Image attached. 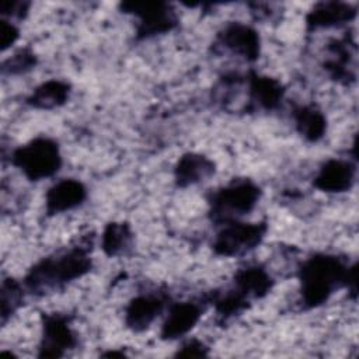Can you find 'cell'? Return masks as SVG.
Returning a JSON list of instances; mask_svg holds the SVG:
<instances>
[{
  "label": "cell",
  "mask_w": 359,
  "mask_h": 359,
  "mask_svg": "<svg viewBox=\"0 0 359 359\" xmlns=\"http://www.w3.org/2000/svg\"><path fill=\"white\" fill-rule=\"evenodd\" d=\"M299 280L303 306L316 309L341 287H348L356 293V266H348L337 255L320 252L302 264Z\"/></svg>",
  "instance_id": "1"
},
{
  "label": "cell",
  "mask_w": 359,
  "mask_h": 359,
  "mask_svg": "<svg viewBox=\"0 0 359 359\" xmlns=\"http://www.w3.org/2000/svg\"><path fill=\"white\" fill-rule=\"evenodd\" d=\"M88 248L73 247L38 261L25 275V287L38 294L55 290L73 282L91 271Z\"/></svg>",
  "instance_id": "2"
},
{
  "label": "cell",
  "mask_w": 359,
  "mask_h": 359,
  "mask_svg": "<svg viewBox=\"0 0 359 359\" xmlns=\"http://www.w3.org/2000/svg\"><path fill=\"white\" fill-rule=\"evenodd\" d=\"M261 198L259 187L251 180H234L216 189L209 198V216L226 224L248 215Z\"/></svg>",
  "instance_id": "3"
},
{
  "label": "cell",
  "mask_w": 359,
  "mask_h": 359,
  "mask_svg": "<svg viewBox=\"0 0 359 359\" xmlns=\"http://www.w3.org/2000/svg\"><path fill=\"white\" fill-rule=\"evenodd\" d=\"M11 163L29 181H41L59 171L62 154L56 140L35 137L13 151Z\"/></svg>",
  "instance_id": "4"
},
{
  "label": "cell",
  "mask_w": 359,
  "mask_h": 359,
  "mask_svg": "<svg viewBox=\"0 0 359 359\" xmlns=\"http://www.w3.org/2000/svg\"><path fill=\"white\" fill-rule=\"evenodd\" d=\"M266 230L268 226L265 222H230L223 224V229L216 234L212 248L222 257H240L258 247Z\"/></svg>",
  "instance_id": "5"
},
{
  "label": "cell",
  "mask_w": 359,
  "mask_h": 359,
  "mask_svg": "<svg viewBox=\"0 0 359 359\" xmlns=\"http://www.w3.org/2000/svg\"><path fill=\"white\" fill-rule=\"evenodd\" d=\"M77 345V335L66 314L52 313L42 317V334L39 342V358H62Z\"/></svg>",
  "instance_id": "6"
},
{
  "label": "cell",
  "mask_w": 359,
  "mask_h": 359,
  "mask_svg": "<svg viewBox=\"0 0 359 359\" xmlns=\"http://www.w3.org/2000/svg\"><path fill=\"white\" fill-rule=\"evenodd\" d=\"M126 13L139 20L137 36L150 38L171 31L177 24V17L165 3H126Z\"/></svg>",
  "instance_id": "7"
},
{
  "label": "cell",
  "mask_w": 359,
  "mask_h": 359,
  "mask_svg": "<svg viewBox=\"0 0 359 359\" xmlns=\"http://www.w3.org/2000/svg\"><path fill=\"white\" fill-rule=\"evenodd\" d=\"M216 45L247 62L257 60L261 50L258 32L250 25L241 22H231L226 25L217 34Z\"/></svg>",
  "instance_id": "8"
},
{
  "label": "cell",
  "mask_w": 359,
  "mask_h": 359,
  "mask_svg": "<svg viewBox=\"0 0 359 359\" xmlns=\"http://www.w3.org/2000/svg\"><path fill=\"white\" fill-rule=\"evenodd\" d=\"M202 313V304L192 300L171 304L168 307V314L161 325V339L172 341L185 337L198 324Z\"/></svg>",
  "instance_id": "9"
},
{
  "label": "cell",
  "mask_w": 359,
  "mask_h": 359,
  "mask_svg": "<svg viewBox=\"0 0 359 359\" xmlns=\"http://www.w3.org/2000/svg\"><path fill=\"white\" fill-rule=\"evenodd\" d=\"M356 177V167L349 160L331 158L327 160L314 177L313 185L330 194L345 192L352 188Z\"/></svg>",
  "instance_id": "10"
},
{
  "label": "cell",
  "mask_w": 359,
  "mask_h": 359,
  "mask_svg": "<svg viewBox=\"0 0 359 359\" xmlns=\"http://www.w3.org/2000/svg\"><path fill=\"white\" fill-rule=\"evenodd\" d=\"M165 297L160 293L135 296L126 306L125 324L135 332L147 330L165 309Z\"/></svg>",
  "instance_id": "11"
},
{
  "label": "cell",
  "mask_w": 359,
  "mask_h": 359,
  "mask_svg": "<svg viewBox=\"0 0 359 359\" xmlns=\"http://www.w3.org/2000/svg\"><path fill=\"white\" fill-rule=\"evenodd\" d=\"M87 198V188L76 178L55 182L45 195V209L49 216L79 208Z\"/></svg>",
  "instance_id": "12"
},
{
  "label": "cell",
  "mask_w": 359,
  "mask_h": 359,
  "mask_svg": "<svg viewBox=\"0 0 359 359\" xmlns=\"http://www.w3.org/2000/svg\"><path fill=\"white\" fill-rule=\"evenodd\" d=\"M248 97L254 108L273 111L280 105L285 97V88L276 79L251 73L248 76Z\"/></svg>",
  "instance_id": "13"
},
{
  "label": "cell",
  "mask_w": 359,
  "mask_h": 359,
  "mask_svg": "<svg viewBox=\"0 0 359 359\" xmlns=\"http://www.w3.org/2000/svg\"><path fill=\"white\" fill-rule=\"evenodd\" d=\"M215 163L199 153H185L174 168V178L178 187L185 188L199 184L215 174Z\"/></svg>",
  "instance_id": "14"
},
{
  "label": "cell",
  "mask_w": 359,
  "mask_h": 359,
  "mask_svg": "<svg viewBox=\"0 0 359 359\" xmlns=\"http://www.w3.org/2000/svg\"><path fill=\"white\" fill-rule=\"evenodd\" d=\"M356 15L355 8L351 4L339 1L318 3L307 14V27L310 29L331 28L349 22Z\"/></svg>",
  "instance_id": "15"
},
{
  "label": "cell",
  "mask_w": 359,
  "mask_h": 359,
  "mask_svg": "<svg viewBox=\"0 0 359 359\" xmlns=\"http://www.w3.org/2000/svg\"><path fill=\"white\" fill-rule=\"evenodd\" d=\"M273 279L261 265H247L240 268L234 275V287L247 299H259L269 293Z\"/></svg>",
  "instance_id": "16"
},
{
  "label": "cell",
  "mask_w": 359,
  "mask_h": 359,
  "mask_svg": "<svg viewBox=\"0 0 359 359\" xmlns=\"http://www.w3.org/2000/svg\"><path fill=\"white\" fill-rule=\"evenodd\" d=\"M296 130L307 142H318L327 132V118L314 105H299L293 109Z\"/></svg>",
  "instance_id": "17"
},
{
  "label": "cell",
  "mask_w": 359,
  "mask_h": 359,
  "mask_svg": "<svg viewBox=\"0 0 359 359\" xmlns=\"http://www.w3.org/2000/svg\"><path fill=\"white\" fill-rule=\"evenodd\" d=\"M70 95V84L63 80H48L39 84L27 98V104L36 109H53L63 105Z\"/></svg>",
  "instance_id": "18"
},
{
  "label": "cell",
  "mask_w": 359,
  "mask_h": 359,
  "mask_svg": "<svg viewBox=\"0 0 359 359\" xmlns=\"http://www.w3.org/2000/svg\"><path fill=\"white\" fill-rule=\"evenodd\" d=\"M132 241L133 233L128 223L111 222L102 231L101 248L108 257H118L129 251Z\"/></svg>",
  "instance_id": "19"
},
{
  "label": "cell",
  "mask_w": 359,
  "mask_h": 359,
  "mask_svg": "<svg viewBox=\"0 0 359 359\" xmlns=\"http://www.w3.org/2000/svg\"><path fill=\"white\" fill-rule=\"evenodd\" d=\"M330 59L325 62V69L331 74L332 79L338 81H345L348 83L349 80L355 79L353 70L351 67L352 63V56L351 50L346 42L344 41H335L330 46Z\"/></svg>",
  "instance_id": "20"
},
{
  "label": "cell",
  "mask_w": 359,
  "mask_h": 359,
  "mask_svg": "<svg viewBox=\"0 0 359 359\" xmlns=\"http://www.w3.org/2000/svg\"><path fill=\"white\" fill-rule=\"evenodd\" d=\"M212 304L215 306L216 314L220 318L229 320L241 314L248 307V299L236 287H233L224 293L215 294Z\"/></svg>",
  "instance_id": "21"
},
{
  "label": "cell",
  "mask_w": 359,
  "mask_h": 359,
  "mask_svg": "<svg viewBox=\"0 0 359 359\" xmlns=\"http://www.w3.org/2000/svg\"><path fill=\"white\" fill-rule=\"evenodd\" d=\"M22 286L13 278L4 279L1 283V321L6 320L20 307L22 302Z\"/></svg>",
  "instance_id": "22"
},
{
  "label": "cell",
  "mask_w": 359,
  "mask_h": 359,
  "mask_svg": "<svg viewBox=\"0 0 359 359\" xmlns=\"http://www.w3.org/2000/svg\"><path fill=\"white\" fill-rule=\"evenodd\" d=\"M36 65V56L29 49H21L11 57L4 60L3 73L20 74L31 70Z\"/></svg>",
  "instance_id": "23"
},
{
  "label": "cell",
  "mask_w": 359,
  "mask_h": 359,
  "mask_svg": "<svg viewBox=\"0 0 359 359\" xmlns=\"http://www.w3.org/2000/svg\"><path fill=\"white\" fill-rule=\"evenodd\" d=\"M208 355H209V348L196 338L187 339L175 352V356H181V358H201Z\"/></svg>",
  "instance_id": "24"
},
{
  "label": "cell",
  "mask_w": 359,
  "mask_h": 359,
  "mask_svg": "<svg viewBox=\"0 0 359 359\" xmlns=\"http://www.w3.org/2000/svg\"><path fill=\"white\" fill-rule=\"evenodd\" d=\"M18 28L7 20L0 21V46L1 50L8 49L17 39H18Z\"/></svg>",
  "instance_id": "25"
},
{
  "label": "cell",
  "mask_w": 359,
  "mask_h": 359,
  "mask_svg": "<svg viewBox=\"0 0 359 359\" xmlns=\"http://www.w3.org/2000/svg\"><path fill=\"white\" fill-rule=\"evenodd\" d=\"M1 13L11 17V18H21L27 11H25V4L21 1H11V3H4L1 6Z\"/></svg>",
  "instance_id": "26"
},
{
  "label": "cell",
  "mask_w": 359,
  "mask_h": 359,
  "mask_svg": "<svg viewBox=\"0 0 359 359\" xmlns=\"http://www.w3.org/2000/svg\"><path fill=\"white\" fill-rule=\"evenodd\" d=\"M102 356H125V353H122V352H105V353H102Z\"/></svg>",
  "instance_id": "27"
}]
</instances>
